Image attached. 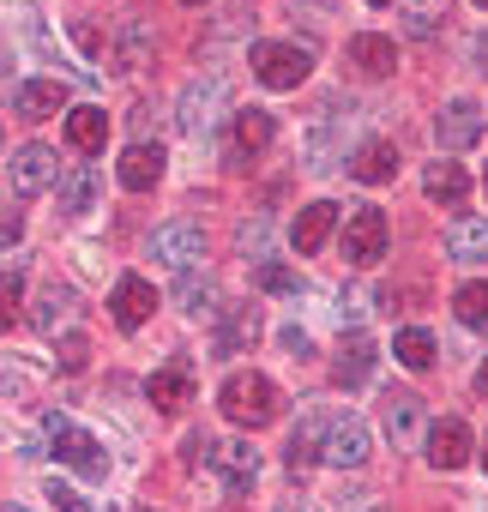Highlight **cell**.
<instances>
[{
	"mask_svg": "<svg viewBox=\"0 0 488 512\" xmlns=\"http://www.w3.org/2000/svg\"><path fill=\"white\" fill-rule=\"evenodd\" d=\"M49 187H61V157L49 145H19L13 151V193L19 199H37Z\"/></svg>",
	"mask_w": 488,
	"mask_h": 512,
	"instance_id": "ba28073f",
	"label": "cell"
},
{
	"mask_svg": "<svg viewBox=\"0 0 488 512\" xmlns=\"http://www.w3.org/2000/svg\"><path fill=\"white\" fill-rule=\"evenodd\" d=\"M127 127H133V145H151L145 133H151V109L139 103V109H127Z\"/></svg>",
	"mask_w": 488,
	"mask_h": 512,
	"instance_id": "ab89813d",
	"label": "cell"
},
{
	"mask_svg": "<svg viewBox=\"0 0 488 512\" xmlns=\"http://www.w3.org/2000/svg\"><path fill=\"white\" fill-rule=\"evenodd\" d=\"M320 434H326V416H308V422L290 434V458H284V464H290L296 476H308L314 464H326V458H320Z\"/></svg>",
	"mask_w": 488,
	"mask_h": 512,
	"instance_id": "f1b7e54d",
	"label": "cell"
},
{
	"mask_svg": "<svg viewBox=\"0 0 488 512\" xmlns=\"http://www.w3.org/2000/svg\"><path fill=\"white\" fill-rule=\"evenodd\" d=\"M133 512H151V506H133Z\"/></svg>",
	"mask_w": 488,
	"mask_h": 512,
	"instance_id": "f5cc1de1",
	"label": "cell"
},
{
	"mask_svg": "<svg viewBox=\"0 0 488 512\" xmlns=\"http://www.w3.org/2000/svg\"><path fill=\"white\" fill-rule=\"evenodd\" d=\"M350 67H356L362 79H392V73H398V43L380 37V31H356V37H350Z\"/></svg>",
	"mask_w": 488,
	"mask_h": 512,
	"instance_id": "2e32d148",
	"label": "cell"
},
{
	"mask_svg": "<svg viewBox=\"0 0 488 512\" xmlns=\"http://www.w3.org/2000/svg\"><path fill=\"white\" fill-rule=\"evenodd\" d=\"M151 25L145 19H121L115 25V43H109V67L115 73H139V67H151Z\"/></svg>",
	"mask_w": 488,
	"mask_h": 512,
	"instance_id": "9a60e30c",
	"label": "cell"
},
{
	"mask_svg": "<svg viewBox=\"0 0 488 512\" xmlns=\"http://www.w3.org/2000/svg\"><path fill=\"white\" fill-rule=\"evenodd\" d=\"M49 500H55L61 512H91V506H85V500H79L73 488H61V482H49Z\"/></svg>",
	"mask_w": 488,
	"mask_h": 512,
	"instance_id": "b9f144b4",
	"label": "cell"
},
{
	"mask_svg": "<svg viewBox=\"0 0 488 512\" xmlns=\"http://www.w3.org/2000/svg\"><path fill=\"white\" fill-rule=\"evenodd\" d=\"M229 121H235V145H229V163H235V169H248V157H260V151L272 145L278 121H272L266 109H235Z\"/></svg>",
	"mask_w": 488,
	"mask_h": 512,
	"instance_id": "5bb4252c",
	"label": "cell"
},
{
	"mask_svg": "<svg viewBox=\"0 0 488 512\" xmlns=\"http://www.w3.org/2000/svg\"><path fill=\"white\" fill-rule=\"evenodd\" d=\"M211 470L223 476L229 494H248L260 482V452L248 440H211Z\"/></svg>",
	"mask_w": 488,
	"mask_h": 512,
	"instance_id": "30bf717a",
	"label": "cell"
},
{
	"mask_svg": "<svg viewBox=\"0 0 488 512\" xmlns=\"http://www.w3.org/2000/svg\"><path fill=\"white\" fill-rule=\"evenodd\" d=\"M446 253H452V260H464V266L488 260V217H458L446 229Z\"/></svg>",
	"mask_w": 488,
	"mask_h": 512,
	"instance_id": "83f0119b",
	"label": "cell"
},
{
	"mask_svg": "<svg viewBox=\"0 0 488 512\" xmlns=\"http://www.w3.org/2000/svg\"><path fill=\"white\" fill-rule=\"evenodd\" d=\"M217 512H248V506H235V500H229V506H217Z\"/></svg>",
	"mask_w": 488,
	"mask_h": 512,
	"instance_id": "7dc6e473",
	"label": "cell"
},
{
	"mask_svg": "<svg viewBox=\"0 0 488 512\" xmlns=\"http://www.w3.org/2000/svg\"><path fill=\"white\" fill-rule=\"evenodd\" d=\"M61 103H67V91H61L55 79H25V85H13V115H25V121H49V115H61Z\"/></svg>",
	"mask_w": 488,
	"mask_h": 512,
	"instance_id": "603a6c76",
	"label": "cell"
},
{
	"mask_svg": "<svg viewBox=\"0 0 488 512\" xmlns=\"http://www.w3.org/2000/svg\"><path fill=\"white\" fill-rule=\"evenodd\" d=\"M368 7H392V0H368Z\"/></svg>",
	"mask_w": 488,
	"mask_h": 512,
	"instance_id": "f907efd6",
	"label": "cell"
},
{
	"mask_svg": "<svg viewBox=\"0 0 488 512\" xmlns=\"http://www.w3.org/2000/svg\"><path fill=\"white\" fill-rule=\"evenodd\" d=\"M61 217H85V211H97V193H103V169L97 163H73L67 175H61Z\"/></svg>",
	"mask_w": 488,
	"mask_h": 512,
	"instance_id": "e0dca14e",
	"label": "cell"
},
{
	"mask_svg": "<svg viewBox=\"0 0 488 512\" xmlns=\"http://www.w3.org/2000/svg\"><path fill=\"white\" fill-rule=\"evenodd\" d=\"M181 7H205V0H181Z\"/></svg>",
	"mask_w": 488,
	"mask_h": 512,
	"instance_id": "681fc988",
	"label": "cell"
},
{
	"mask_svg": "<svg viewBox=\"0 0 488 512\" xmlns=\"http://www.w3.org/2000/svg\"><path fill=\"white\" fill-rule=\"evenodd\" d=\"M368 452H374V434H368L362 416H350V410L326 416V434H320V458H326V464H338V470H362Z\"/></svg>",
	"mask_w": 488,
	"mask_h": 512,
	"instance_id": "8992f818",
	"label": "cell"
},
{
	"mask_svg": "<svg viewBox=\"0 0 488 512\" xmlns=\"http://www.w3.org/2000/svg\"><path fill=\"white\" fill-rule=\"evenodd\" d=\"M145 398H151L157 410H169V416H175V410H187V404H193V368H187V362L157 368V374L145 380Z\"/></svg>",
	"mask_w": 488,
	"mask_h": 512,
	"instance_id": "d6986e66",
	"label": "cell"
},
{
	"mask_svg": "<svg viewBox=\"0 0 488 512\" xmlns=\"http://www.w3.org/2000/svg\"><path fill=\"white\" fill-rule=\"evenodd\" d=\"M422 193H428L434 205H452V211H458V205L470 199V175H464L458 163H428V169H422Z\"/></svg>",
	"mask_w": 488,
	"mask_h": 512,
	"instance_id": "d4e9b609",
	"label": "cell"
},
{
	"mask_svg": "<svg viewBox=\"0 0 488 512\" xmlns=\"http://www.w3.org/2000/svg\"><path fill=\"white\" fill-rule=\"evenodd\" d=\"M67 31H73V43H79V49H85V55H103V37H97V31H91V25H85V19H73V25H67Z\"/></svg>",
	"mask_w": 488,
	"mask_h": 512,
	"instance_id": "f35d334b",
	"label": "cell"
},
{
	"mask_svg": "<svg viewBox=\"0 0 488 512\" xmlns=\"http://www.w3.org/2000/svg\"><path fill=\"white\" fill-rule=\"evenodd\" d=\"M25 235V211H0V247Z\"/></svg>",
	"mask_w": 488,
	"mask_h": 512,
	"instance_id": "60d3db41",
	"label": "cell"
},
{
	"mask_svg": "<svg viewBox=\"0 0 488 512\" xmlns=\"http://www.w3.org/2000/svg\"><path fill=\"white\" fill-rule=\"evenodd\" d=\"M278 512H320V506H314V500H284Z\"/></svg>",
	"mask_w": 488,
	"mask_h": 512,
	"instance_id": "ee69618b",
	"label": "cell"
},
{
	"mask_svg": "<svg viewBox=\"0 0 488 512\" xmlns=\"http://www.w3.org/2000/svg\"><path fill=\"white\" fill-rule=\"evenodd\" d=\"M0 512H13V506H0Z\"/></svg>",
	"mask_w": 488,
	"mask_h": 512,
	"instance_id": "11a10c76",
	"label": "cell"
},
{
	"mask_svg": "<svg viewBox=\"0 0 488 512\" xmlns=\"http://www.w3.org/2000/svg\"><path fill=\"white\" fill-rule=\"evenodd\" d=\"M350 175L368 181V187H386V181L398 175V145H392V139H368V145H356V151H350Z\"/></svg>",
	"mask_w": 488,
	"mask_h": 512,
	"instance_id": "44dd1931",
	"label": "cell"
},
{
	"mask_svg": "<svg viewBox=\"0 0 488 512\" xmlns=\"http://www.w3.org/2000/svg\"><path fill=\"white\" fill-rule=\"evenodd\" d=\"M392 356H398V362H404V368H410V374H428V368H434V356H440V350H434V338H428V332H422V326H404V332H398V338H392Z\"/></svg>",
	"mask_w": 488,
	"mask_h": 512,
	"instance_id": "4dcf8cb0",
	"label": "cell"
},
{
	"mask_svg": "<svg viewBox=\"0 0 488 512\" xmlns=\"http://www.w3.org/2000/svg\"><path fill=\"white\" fill-rule=\"evenodd\" d=\"M380 428H386L392 446H410V440L422 434V398H416V392H392V398L380 404Z\"/></svg>",
	"mask_w": 488,
	"mask_h": 512,
	"instance_id": "7402d4cb",
	"label": "cell"
},
{
	"mask_svg": "<svg viewBox=\"0 0 488 512\" xmlns=\"http://www.w3.org/2000/svg\"><path fill=\"white\" fill-rule=\"evenodd\" d=\"M434 139H440L446 157H452V151H470V145L482 139V109H476L470 97H452V103L440 109V121H434Z\"/></svg>",
	"mask_w": 488,
	"mask_h": 512,
	"instance_id": "7c38bea8",
	"label": "cell"
},
{
	"mask_svg": "<svg viewBox=\"0 0 488 512\" xmlns=\"http://www.w3.org/2000/svg\"><path fill=\"white\" fill-rule=\"evenodd\" d=\"M254 79L266 91H296L308 73H314V49L308 43H254Z\"/></svg>",
	"mask_w": 488,
	"mask_h": 512,
	"instance_id": "277c9868",
	"label": "cell"
},
{
	"mask_svg": "<svg viewBox=\"0 0 488 512\" xmlns=\"http://www.w3.org/2000/svg\"><path fill=\"white\" fill-rule=\"evenodd\" d=\"M254 290H266V296H302V278L290 266H278V260H260L254 266Z\"/></svg>",
	"mask_w": 488,
	"mask_h": 512,
	"instance_id": "d590c367",
	"label": "cell"
},
{
	"mask_svg": "<svg viewBox=\"0 0 488 512\" xmlns=\"http://www.w3.org/2000/svg\"><path fill=\"white\" fill-rule=\"evenodd\" d=\"M211 302H217V284H211L199 266H193V272H175V308H181V314H205Z\"/></svg>",
	"mask_w": 488,
	"mask_h": 512,
	"instance_id": "1f68e13d",
	"label": "cell"
},
{
	"mask_svg": "<svg viewBox=\"0 0 488 512\" xmlns=\"http://www.w3.org/2000/svg\"><path fill=\"white\" fill-rule=\"evenodd\" d=\"M482 470H488V440H482Z\"/></svg>",
	"mask_w": 488,
	"mask_h": 512,
	"instance_id": "c3c4849f",
	"label": "cell"
},
{
	"mask_svg": "<svg viewBox=\"0 0 488 512\" xmlns=\"http://www.w3.org/2000/svg\"><path fill=\"white\" fill-rule=\"evenodd\" d=\"M452 314H458L470 332H488V284H458V290H452Z\"/></svg>",
	"mask_w": 488,
	"mask_h": 512,
	"instance_id": "836d02e7",
	"label": "cell"
},
{
	"mask_svg": "<svg viewBox=\"0 0 488 512\" xmlns=\"http://www.w3.org/2000/svg\"><path fill=\"white\" fill-rule=\"evenodd\" d=\"M103 139H109V115L103 109H67V145L73 151H85V157H97L103 151Z\"/></svg>",
	"mask_w": 488,
	"mask_h": 512,
	"instance_id": "4316f807",
	"label": "cell"
},
{
	"mask_svg": "<svg viewBox=\"0 0 488 512\" xmlns=\"http://www.w3.org/2000/svg\"><path fill=\"white\" fill-rule=\"evenodd\" d=\"M25 302V260H0V332H13Z\"/></svg>",
	"mask_w": 488,
	"mask_h": 512,
	"instance_id": "d6a6232c",
	"label": "cell"
},
{
	"mask_svg": "<svg viewBox=\"0 0 488 512\" xmlns=\"http://www.w3.org/2000/svg\"><path fill=\"white\" fill-rule=\"evenodd\" d=\"M235 247L248 253V260H272V217H266V211H254L248 223L235 229Z\"/></svg>",
	"mask_w": 488,
	"mask_h": 512,
	"instance_id": "e575fe53",
	"label": "cell"
},
{
	"mask_svg": "<svg viewBox=\"0 0 488 512\" xmlns=\"http://www.w3.org/2000/svg\"><path fill=\"white\" fill-rule=\"evenodd\" d=\"M338 247H344V260H350V266H374V260H386V211H380V205H356V211L344 217Z\"/></svg>",
	"mask_w": 488,
	"mask_h": 512,
	"instance_id": "52a82bcc",
	"label": "cell"
},
{
	"mask_svg": "<svg viewBox=\"0 0 488 512\" xmlns=\"http://www.w3.org/2000/svg\"><path fill=\"white\" fill-rule=\"evenodd\" d=\"M476 7H488V0H476Z\"/></svg>",
	"mask_w": 488,
	"mask_h": 512,
	"instance_id": "db71d44e",
	"label": "cell"
},
{
	"mask_svg": "<svg viewBox=\"0 0 488 512\" xmlns=\"http://www.w3.org/2000/svg\"><path fill=\"white\" fill-rule=\"evenodd\" d=\"M482 187H488V175H482Z\"/></svg>",
	"mask_w": 488,
	"mask_h": 512,
	"instance_id": "9f6ffc18",
	"label": "cell"
},
{
	"mask_svg": "<svg viewBox=\"0 0 488 512\" xmlns=\"http://www.w3.org/2000/svg\"><path fill=\"white\" fill-rule=\"evenodd\" d=\"M368 380H374V344H368V338H350V344L338 350V362H332V386L356 392V386H368Z\"/></svg>",
	"mask_w": 488,
	"mask_h": 512,
	"instance_id": "484cf974",
	"label": "cell"
},
{
	"mask_svg": "<svg viewBox=\"0 0 488 512\" xmlns=\"http://www.w3.org/2000/svg\"><path fill=\"white\" fill-rule=\"evenodd\" d=\"M223 115H229V79H223V73L193 79V85L181 91V103H175V121H181L187 139H205Z\"/></svg>",
	"mask_w": 488,
	"mask_h": 512,
	"instance_id": "3957f363",
	"label": "cell"
},
{
	"mask_svg": "<svg viewBox=\"0 0 488 512\" xmlns=\"http://www.w3.org/2000/svg\"><path fill=\"white\" fill-rule=\"evenodd\" d=\"M145 253H151L157 266H169V272H193V266H205V223H193V217H175V223L151 229Z\"/></svg>",
	"mask_w": 488,
	"mask_h": 512,
	"instance_id": "5b68a950",
	"label": "cell"
},
{
	"mask_svg": "<svg viewBox=\"0 0 488 512\" xmlns=\"http://www.w3.org/2000/svg\"><path fill=\"white\" fill-rule=\"evenodd\" d=\"M332 223H338V205H326V199L302 205V211H296V223H290L296 253H320V247H326V235H332Z\"/></svg>",
	"mask_w": 488,
	"mask_h": 512,
	"instance_id": "cb8c5ba5",
	"label": "cell"
},
{
	"mask_svg": "<svg viewBox=\"0 0 488 512\" xmlns=\"http://www.w3.org/2000/svg\"><path fill=\"white\" fill-rule=\"evenodd\" d=\"M368 314H374V308H368V290H344V296H338V320H344V326H362Z\"/></svg>",
	"mask_w": 488,
	"mask_h": 512,
	"instance_id": "74e56055",
	"label": "cell"
},
{
	"mask_svg": "<svg viewBox=\"0 0 488 512\" xmlns=\"http://www.w3.org/2000/svg\"><path fill=\"white\" fill-rule=\"evenodd\" d=\"M55 362H61L67 374H79V368L91 362V344H85V332H67V338H61V356H55Z\"/></svg>",
	"mask_w": 488,
	"mask_h": 512,
	"instance_id": "8d00e7d4",
	"label": "cell"
},
{
	"mask_svg": "<svg viewBox=\"0 0 488 512\" xmlns=\"http://www.w3.org/2000/svg\"><path fill=\"white\" fill-rule=\"evenodd\" d=\"M260 338V308H235L223 326H217V356H235V350H248Z\"/></svg>",
	"mask_w": 488,
	"mask_h": 512,
	"instance_id": "f546056e",
	"label": "cell"
},
{
	"mask_svg": "<svg viewBox=\"0 0 488 512\" xmlns=\"http://www.w3.org/2000/svg\"><path fill=\"white\" fill-rule=\"evenodd\" d=\"M476 67H482V73H488V37H482V43H476Z\"/></svg>",
	"mask_w": 488,
	"mask_h": 512,
	"instance_id": "bcb514c9",
	"label": "cell"
},
{
	"mask_svg": "<svg viewBox=\"0 0 488 512\" xmlns=\"http://www.w3.org/2000/svg\"><path fill=\"white\" fill-rule=\"evenodd\" d=\"M446 19H452V0H404V7H398V31H404L410 43L440 37V31H446Z\"/></svg>",
	"mask_w": 488,
	"mask_h": 512,
	"instance_id": "ffe728a7",
	"label": "cell"
},
{
	"mask_svg": "<svg viewBox=\"0 0 488 512\" xmlns=\"http://www.w3.org/2000/svg\"><path fill=\"white\" fill-rule=\"evenodd\" d=\"M422 458H428L434 470H464V464H470V422L440 416V422L422 434Z\"/></svg>",
	"mask_w": 488,
	"mask_h": 512,
	"instance_id": "9c48e42d",
	"label": "cell"
},
{
	"mask_svg": "<svg viewBox=\"0 0 488 512\" xmlns=\"http://www.w3.org/2000/svg\"><path fill=\"white\" fill-rule=\"evenodd\" d=\"M115 175H121L127 193H151L163 181V145H127L121 163H115Z\"/></svg>",
	"mask_w": 488,
	"mask_h": 512,
	"instance_id": "ac0fdd59",
	"label": "cell"
},
{
	"mask_svg": "<svg viewBox=\"0 0 488 512\" xmlns=\"http://www.w3.org/2000/svg\"><path fill=\"white\" fill-rule=\"evenodd\" d=\"M284 350H290V356H308L314 344H308V332H296V326H290V332H284Z\"/></svg>",
	"mask_w": 488,
	"mask_h": 512,
	"instance_id": "7bdbcfd3",
	"label": "cell"
},
{
	"mask_svg": "<svg viewBox=\"0 0 488 512\" xmlns=\"http://www.w3.org/2000/svg\"><path fill=\"white\" fill-rule=\"evenodd\" d=\"M217 404H223V416H229L235 428H266V422H278V410H284L278 386H272L266 374H254V368L229 374V380L217 386Z\"/></svg>",
	"mask_w": 488,
	"mask_h": 512,
	"instance_id": "6da1fadb",
	"label": "cell"
},
{
	"mask_svg": "<svg viewBox=\"0 0 488 512\" xmlns=\"http://www.w3.org/2000/svg\"><path fill=\"white\" fill-rule=\"evenodd\" d=\"M0 151H7V133H0Z\"/></svg>",
	"mask_w": 488,
	"mask_h": 512,
	"instance_id": "816d5d0a",
	"label": "cell"
},
{
	"mask_svg": "<svg viewBox=\"0 0 488 512\" xmlns=\"http://www.w3.org/2000/svg\"><path fill=\"white\" fill-rule=\"evenodd\" d=\"M43 434H49L55 458H61V464H73L85 482H103V476H109V452H103V440H97V434H85L73 416L49 410V416H43Z\"/></svg>",
	"mask_w": 488,
	"mask_h": 512,
	"instance_id": "7a4b0ae2",
	"label": "cell"
},
{
	"mask_svg": "<svg viewBox=\"0 0 488 512\" xmlns=\"http://www.w3.org/2000/svg\"><path fill=\"white\" fill-rule=\"evenodd\" d=\"M73 320H79V290H73V284H43L37 302H31V326H37L43 338H61Z\"/></svg>",
	"mask_w": 488,
	"mask_h": 512,
	"instance_id": "4fadbf2b",
	"label": "cell"
},
{
	"mask_svg": "<svg viewBox=\"0 0 488 512\" xmlns=\"http://www.w3.org/2000/svg\"><path fill=\"white\" fill-rule=\"evenodd\" d=\"M476 392L488 398V356H482V368H476Z\"/></svg>",
	"mask_w": 488,
	"mask_h": 512,
	"instance_id": "f6af8a7d",
	"label": "cell"
},
{
	"mask_svg": "<svg viewBox=\"0 0 488 512\" xmlns=\"http://www.w3.org/2000/svg\"><path fill=\"white\" fill-rule=\"evenodd\" d=\"M109 314H115L121 332H139V326L157 314V290H151L139 272H127V278H115V290H109Z\"/></svg>",
	"mask_w": 488,
	"mask_h": 512,
	"instance_id": "8fae6325",
	"label": "cell"
}]
</instances>
